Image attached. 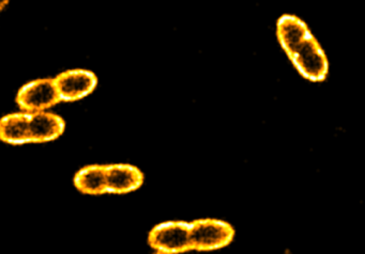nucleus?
<instances>
[{"mask_svg":"<svg viewBox=\"0 0 365 254\" xmlns=\"http://www.w3.org/2000/svg\"><path fill=\"white\" fill-rule=\"evenodd\" d=\"M277 38L299 72L312 81L324 80L328 74V60L307 23L294 15L279 17Z\"/></svg>","mask_w":365,"mask_h":254,"instance_id":"obj_1","label":"nucleus"},{"mask_svg":"<svg viewBox=\"0 0 365 254\" xmlns=\"http://www.w3.org/2000/svg\"><path fill=\"white\" fill-rule=\"evenodd\" d=\"M108 194H123L138 189L144 183V174L131 164L106 166Z\"/></svg>","mask_w":365,"mask_h":254,"instance_id":"obj_6","label":"nucleus"},{"mask_svg":"<svg viewBox=\"0 0 365 254\" xmlns=\"http://www.w3.org/2000/svg\"><path fill=\"white\" fill-rule=\"evenodd\" d=\"M74 185L85 194L100 196L108 192L106 166L91 164L81 169L74 176Z\"/></svg>","mask_w":365,"mask_h":254,"instance_id":"obj_9","label":"nucleus"},{"mask_svg":"<svg viewBox=\"0 0 365 254\" xmlns=\"http://www.w3.org/2000/svg\"><path fill=\"white\" fill-rule=\"evenodd\" d=\"M63 117L55 113L41 111L29 113L31 143H44L59 138L65 132Z\"/></svg>","mask_w":365,"mask_h":254,"instance_id":"obj_7","label":"nucleus"},{"mask_svg":"<svg viewBox=\"0 0 365 254\" xmlns=\"http://www.w3.org/2000/svg\"><path fill=\"white\" fill-rule=\"evenodd\" d=\"M234 236V228L222 220L200 219L191 222L190 240L192 250L209 251L221 249L230 245Z\"/></svg>","mask_w":365,"mask_h":254,"instance_id":"obj_2","label":"nucleus"},{"mask_svg":"<svg viewBox=\"0 0 365 254\" xmlns=\"http://www.w3.org/2000/svg\"><path fill=\"white\" fill-rule=\"evenodd\" d=\"M55 79L61 102H76L89 95L98 85V78L86 70H71L61 73Z\"/></svg>","mask_w":365,"mask_h":254,"instance_id":"obj_5","label":"nucleus"},{"mask_svg":"<svg viewBox=\"0 0 365 254\" xmlns=\"http://www.w3.org/2000/svg\"><path fill=\"white\" fill-rule=\"evenodd\" d=\"M191 223L168 221L155 226L149 233L148 243L158 253H183L192 250Z\"/></svg>","mask_w":365,"mask_h":254,"instance_id":"obj_3","label":"nucleus"},{"mask_svg":"<svg viewBox=\"0 0 365 254\" xmlns=\"http://www.w3.org/2000/svg\"><path fill=\"white\" fill-rule=\"evenodd\" d=\"M61 102L54 78L37 79L21 88L16 104L23 112L46 111Z\"/></svg>","mask_w":365,"mask_h":254,"instance_id":"obj_4","label":"nucleus"},{"mask_svg":"<svg viewBox=\"0 0 365 254\" xmlns=\"http://www.w3.org/2000/svg\"><path fill=\"white\" fill-rule=\"evenodd\" d=\"M0 138L12 145L31 143L29 113H11L4 117L0 122Z\"/></svg>","mask_w":365,"mask_h":254,"instance_id":"obj_8","label":"nucleus"}]
</instances>
